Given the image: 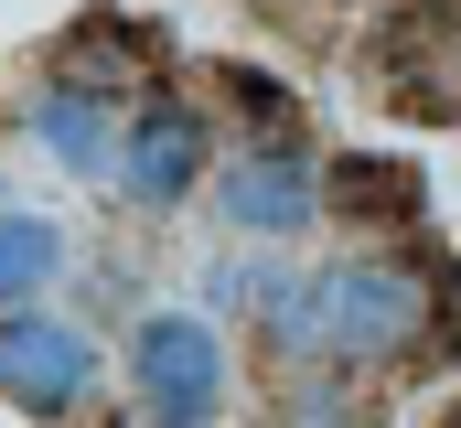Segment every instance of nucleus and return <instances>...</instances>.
I'll list each match as a JSON object with an SVG mask.
<instances>
[{
  "instance_id": "nucleus-5",
  "label": "nucleus",
  "mask_w": 461,
  "mask_h": 428,
  "mask_svg": "<svg viewBox=\"0 0 461 428\" xmlns=\"http://www.w3.org/2000/svg\"><path fill=\"white\" fill-rule=\"evenodd\" d=\"M215 214L236 236H301L322 214V161L312 139H247L226 172H215Z\"/></svg>"
},
{
  "instance_id": "nucleus-6",
  "label": "nucleus",
  "mask_w": 461,
  "mask_h": 428,
  "mask_svg": "<svg viewBox=\"0 0 461 428\" xmlns=\"http://www.w3.org/2000/svg\"><path fill=\"white\" fill-rule=\"evenodd\" d=\"M204 161H215V129H204V107L183 97H140L129 107V139H118V193L129 204H183L194 183H204Z\"/></svg>"
},
{
  "instance_id": "nucleus-7",
  "label": "nucleus",
  "mask_w": 461,
  "mask_h": 428,
  "mask_svg": "<svg viewBox=\"0 0 461 428\" xmlns=\"http://www.w3.org/2000/svg\"><path fill=\"white\" fill-rule=\"evenodd\" d=\"M322 214L354 225V236H419L429 225V183L397 150H344V161H322Z\"/></svg>"
},
{
  "instance_id": "nucleus-4",
  "label": "nucleus",
  "mask_w": 461,
  "mask_h": 428,
  "mask_svg": "<svg viewBox=\"0 0 461 428\" xmlns=\"http://www.w3.org/2000/svg\"><path fill=\"white\" fill-rule=\"evenodd\" d=\"M386 107L408 118H461V0H397L365 43Z\"/></svg>"
},
{
  "instance_id": "nucleus-10",
  "label": "nucleus",
  "mask_w": 461,
  "mask_h": 428,
  "mask_svg": "<svg viewBox=\"0 0 461 428\" xmlns=\"http://www.w3.org/2000/svg\"><path fill=\"white\" fill-rule=\"evenodd\" d=\"M268 428H386V397H375V375H354V364H279Z\"/></svg>"
},
{
  "instance_id": "nucleus-8",
  "label": "nucleus",
  "mask_w": 461,
  "mask_h": 428,
  "mask_svg": "<svg viewBox=\"0 0 461 428\" xmlns=\"http://www.w3.org/2000/svg\"><path fill=\"white\" fill-rule=\"evenodd\" d=\"M150 65H161V32L129 22V11H76V22L54 32V54H43V76H76V86H97V97H140Z\"/></svg>"
},
{
  "instance_id": "nucleus-11",
  "label": "nucleus",
  "mask_w": 461,
  "mask_h": 428,
  "mask_svg": "<svg viewBox=\"0 0 461 428\" xmlns=\"http://www.w3.org/2000/svg\"><path fill=\"white\" fill-rule=\"evenodd\" d=\"M54 279H65V225H54V214H11V204H0V311L43 300Z\"/></svg>"
},
{
  "instance_id": "nucleus-3",
  "label": "nucleus",
  "mask_w": 461,
  "mask_h": 428,
  "mask_svg": "<svg viewBox=\"0 0 461 428\" xmlns=\"http://www.w3.org/2000/svg\"><path fill=\"white\" fill-rule=\"evenodd\" d=\"M97 397V343L76 332L65 311H0V407L11 418H43V428H65L76 407Z\"/></svg>"
},
{
  "instance_id": "nucleus-1",
  "label": "nucleus",
  "mask_w": 461,
  "mask_h": 428,
  "mask_svg": "<svg viewBox=\"0 0 461 428\" xmlns=\"http://www.w3.org/2000/svg\"><path fill=\"white\" fill-rule=\"evenodd\" d=\"M312 332H322V364H354V375L440 364V343H451V268L408 257V246L333 257L312 279Z\"/></svg>"
},
{
  "instance_id": "nucleus-12",
  "label": "nucleus",
  "mask_w": 461,
  "mask_h": 428,
  "mask_svg": "<svg viewBox=\"0 0 461 428\" xmlns=\"http://www.w3.org/2000/svg\"><path fill=\"white\" fill-rule=\"evenodd\" d=\"M215 97H226L258 139H301V97H290L268 65H215Z\"/></svg>"
},
{
  "instance_id": "nucleus-9",
  "label": "nucleus",
  "mask_w": 461,
  "mask_h": 428,
  "mask_svg": "<svg viewBox=\"0 0 461 428\" xmlns=\"http://www.w3.org/2000/svg\"><path fill=\"white\" fill-rule=\"evenodd\" d=\"M32 139H43L65 172H86V183H118L129 107H118V97H97V86H76V76H43V86H32Z\"/></svg>"
},
{
  "instance_id": "nucleus-13",
  "label": "nucleus",
  "mask_w": 461,
  "mask_h": 428,
  "mask_svg": "<svg viewBox=\"0 0 461 428\" xmlns=\"http://www.w3.org/2000/svg\"><path fill=\"white\" fill-rule=\"evenodd\" d=\"M451 428H461V418H451Z\"/></svg>"
},
{
  "instance_id": "nucleus-2",
  "label": "nucleus",
  "mask_w": 461,
  "mask_h": 428,
  "mask_svg": "<svg viewBox=\"0 0 461 428\" xmlns=\"http://www.w3.org/2000/svg\"><path fill=\"white\" fill-rule=\"evenodd\" d=\"M129 397L150 428H215L226 397V321L215 311H150L129 332Z\"/></svg>"
}]
</instances>
